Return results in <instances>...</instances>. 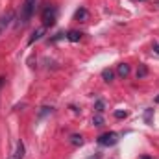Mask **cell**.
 I'll list each match as a JSON object with an SVG mask.
<instances>
[{
  "mask_svg": "<svg viewBox=\"0 0 159 159\" xmlns=\"http://www.w3.org/2000/svg\"><path fill=\"white\" fill-rule=\"evenodd\" d=\"M56 17H57V7H56L54 4H50V6H44V9H43V13H41L43 26H44V28L52 26V24L56 22Z\"/></svg>",
  "mask_w": 159,
  "mask_h": 159,
  "instance_id": "1",
  "label": "cell"
},
{
  "mask_svg": "<svg viewBox=\"0 0 159 159\" xmlns=\"http://www.w3.org/2000/svg\"><path fill=\"white\" fill-rule=\"evenodd\" d=\"M96 141H98L100 146H115L119 143V135L115 131H107V133H102Z\"/></svg>",
  "mask_w": 159,
  "mask_h": 159,
  "instance_id": "2",
  "label": "cell"
},
{
  "mask_svg": "<svg viewBox=\"0 0 159 159\" xmlns=\"http://www.w3.org/2000/svg\"><path fill=\"white\" fill-rule=\"evenodd\" d=\"M35 4H37V0H24V4H22V24H26L28 20H30V17L34 15V11H35Z\"/></svg>",
  "mask_w": 159,
  "mask_h": 159,
  "instance_id": "3",
  "label": "cell"
},
{
  "mask_svg": "<svg viewBox=\"0 0 159 159\" xmlns=\"http://www.w3.org/2000/svg\"><path fill=\"white\" fill-rule=\"evenodd\" d=\"M117 72H119L120 78H126V76L129 74V65H126V63H120L119 67H117Z\"/></svg>",
  "mask_w": 159,
  "mask_h": 159,
  "instance_id": "4",
  "label": "cell"
},
{
  "mask_svg": "<svg viewBox=\"0 0 159 159\" xmlns=\"http://www.w3.org/2000/svg\"><path fill=\"white\" fill-rule=\"evenodd\" d=\"M24 157V144L19 141L17 143V150H15V159H22Z\"/></svg>",
  "mask_w": 159,
  "mask_h": 159,
  "instance_id": "5",
  "label": "cell"
},
{
  "mask_svg": "<svg viewBox=\"0 0 159 159\" xmlns=\"http://www.w3.org/2000/svg\"><path fill=\"white\" fill-rule=\"evenodd\" d=\"M67 39L72 41V43H78V41L81 39V34L76 32V30H72V32H69V34H67Z\"/></svg>",
  "mask_w": 159,
  "mask_h": 159,
  "instance_id": "6",
  "label": "cell"
},
{
  "mask_svg": "<svg viewBox=\"0 0 159 159\" xmlns=\"http://www.w3.org/2000/svg\"><path fill=\"white\" fill-rule=\"evenodd\" d=\"M148 74V69H146V65H141L139 69H137V80H141V78H144Z\"/></svg>",
  "mask_w": 159,
  "mask_h": 159,
  "instance_id": "7",
  "label": "cell"
},
{
  "mask_svg": "<svg viewBox=\"0 0 159 159\" xmlns=\"http://www.w3.org/2000/svg\"><path fill=\"white\" fill-rule=\"evenodd\" d=\"M87 15H89V13H87V9H85V7H81V9L76 11V19H78V20H85V19H87Z\"/></svg>",
  "mask_w": 159,
  "mask_h": 159,
  "instance_id": "8",
  "label": "cell"
},
{
  "mask_svg": "<svg viewBox=\"0 0 159 159\" xmlns=\"http://www.w3.org/2000/svg\"><path fill=\"white\" fill-rule=\"evenodd\" d=\"M70 143H72L74 146H81V144H83V137H81V135H72V137H70Z\"/></svg>",
  "mask_w": 159,
  "mask_h": 159,
  "instance_id": "9",
  "label": "cell"
},
{
  "mask_svg": "<svg viewBox=\"0 0 159 159\" xmlns=\"http://www.w3.org/2000/svg\"><path fill=\"white\" fill-rule=\"evenodd\" d=\"M44 34V28H39V30H35L34 32V35L30 37V43H34V41H37V39H41V35Z\"/></svg>",
  "mask_w": 159,
  "mask_h": 159,
  "instance_id": "10",
  "label": "cell"
},
{
  "mask_svg": "<svg viewBox=\"0 0 159 159\" xmlns=\"http://www.w3.org/2000/svg\"><path fill=\"white\" fill-rule=\"evenodd\" d=\"M102 78H104V81H111L113 80V70H109V69L102 70Z\"/></svg>",
  "mask_w": 159,
  "mask_h": 159,
  "instance_id": "11",
  "label": "cell"
},
{
  "mask_svg": "<svg viewBox=\"0 0 159 159\" xmlns=\"http://www.w3.org/2000/svg\"><path fill=\"white\" fill-rule=\"evenodd\" d=\"M93 124H94V126H102V124H104V117L98 113L96 117H93Z\"/></svg>",
  "mask_w": 159,
  "mask_h": 159,
  "instance_id": "12",
  "label": "cell"
},
{
  "mask_svg": "<svg viewBox=\"0 0 159 159\" xmlns=\"http://www.w3.org/2000/svg\"><path fill=\"white\" fill-rule=\"evenodd\" d=\"M115 117H117V119H126V117H128V113H126V111H122V109H119V111H115Z\"/></svg>",
  "mask_w": 159,
  "mask_h": 159,
  "instance_id": "13",
  "label": "cell"
},
{
  "mask_svg": "<svg viewBox=\"0 0 159 159\" xmlns=\"http://www.w3.org/2000/svg\"><path fill=\"white\" fill-rule=\"evenodd\" d=\"M96 111H98V113H102V111H104V102H102V100H98V102H96Z\"/></svg>",
  "mask_w": 159,
  "mask_h": 159,
  "instance_id": "14",
  "label": "cell"
},
{
  "mask_svg": "<svg viewBox=\"0 0 159 159\" xmlns=\"http://www.w3.org/2000/svg\"><path fill=\"white\" fill-rule=\"evenodd\" d=\"M152 111H154V109H148V111H146V115H144V120H146V122H150V117H152Z\"/></svg>",
  "mask_w": 159,
  "mask_h": 159,
  "instance_id": "15",
  "label": "cell"
},
{
  "mask_svg": "<svg viewBox=\"0 0 159 159\" xmlns=\"http://www.w3.org/2000/svg\"><path fill=\"white\" fill-rule=\"evenodd\" d=\"M154 50H156V54L159 56V44H154Z\"/></svg>",
  "mask_w": 159,
  "mask_h": 159,
  "instance_id": "16",
  "label": "cell"
},
{
  "mask_svg": "<svg viewBox=\"0 0 159 159\" xmlns=\"http://www.w3.org/2000/svg\"><path fill=\"white\" fill-rule=\"evenodd\" d=\"M2 83H4V78H0V87H2Z\"/></svg>",
  "mask_w": 159,
  "mask_h": 159,
  "instance_id": "17",
  "label": "cell"
},
{
  "mask_svg": "<svg viewBox=\"0 0 159 159\" xmlns=\"http://www.w3.org/2000/svg\"><path fill=\"white\" fill-rule=\"evenodd\" d=\"M156 102H157V104H159V96H157V98H156Z\"/></svg>",
  "mask_w": 159,
  "mask_h": 159,
  "instance_id": "18",
  "label": "cell"
},
{
  "mask_svg": "<svg viewBox=\"0 0 159 159\" xmlns=\"http://www.w3.org/2000/svg\"><path fill=\"white\" fill-rule=\"evenodd\" d=\"M141 159H150V157H141Z\"/></svg>",
  "mask_w": 159,
  "mask_h": 159,
  "instance_id": "19",
  "label": "cell"
}]
</instances>
